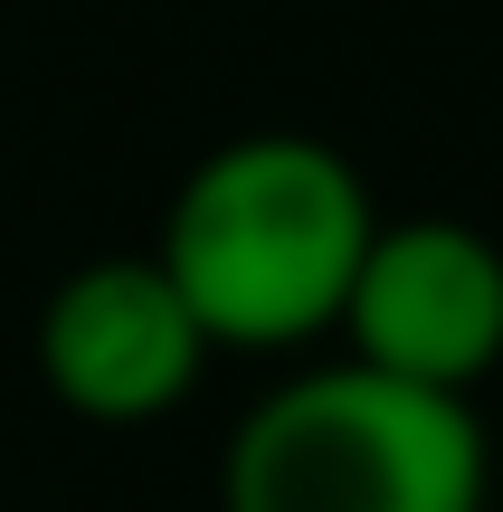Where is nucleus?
<instances>
[{"label": "nucleus", "mask_w": 503, "mask_h": 512, "mask_svg": "<svg viewBox=\"0 0 503 512\" xmlns=\"http://www.w3.org/2000/svg\"><path fill=\"white\" fill-rule=\"evenodd\" d=\"M380 209L314 133H238L181 190L152 256L181 285L209 351H304L342 323Z\"/></svg>", "instance_id": "1"}, {"label": "nucleus", "mask_w": 503, "mask_h": 512, "mask_svg": "<svg viewBox=\"0 0 503 512\" xmlns=\"http://www.w3.org/2000/svg\"><path fill=\"white\" fill-rule=\"evenodd\" d=\"M485 418L390 370H304L238 418L219 512H485Z\"/></svg>", "instance_id": "2"}, {"label": "nucleus", "mask_w": 503, "mask_h": 512, "mask_svg": "<svg viewBox=\"0 0 503 512\" xmlns=\"http://www.w3.org/2000/svg\"><path fill=\"white\" fill-rule=\"evenodd\" d=\"M333 332L361 370L466 399L503 361V247L466 219H380Z\"/></svg>", "instance_id": "3"}, {"label": "nucleus", "mask_w": 503, "mask_h": 512, "mask_svg": "<svg viewBox=\"0 0 503 512\" xmlns=\"http://www.w3.org/2000/svg\"><path fill=\"white\" fill-rule=\"evenodd\" d=\"M209 370V332L190 323L162 256H95L38 313V380L86 427H143L181 408Z\"/></svg>", "instance_id": "4"}]
</instances>
